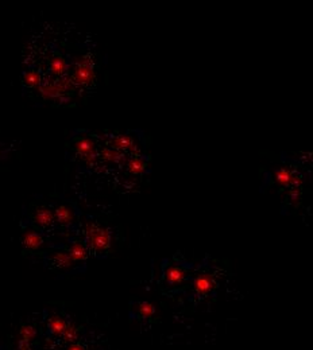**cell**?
<instances>
[{"label": "cell", "instance_id": "cell-23", "mask_svg": "<svg viewBox=\"0 0 313 350\" xmlns=\"http://www.w3.org/2000/svg\"><path fill=\"white\" fill-rule=\"evenodd\" d=\"M66 350H85V349H84L81 345H78V344H74L73 342V344H70V345L68 346V349Z\"/></svg>", "mask_w": 313, "mask_h": 350}, {"label": "cell", "instance_id": "cell-3", "mask_svg": "<svg viewBox=\"0 0 313 350\" xmlns=\"http://www.w3.org/2000/svg\"><path fill=\"white\" fill-rule=\"evenodd\" d=\"M76 151L80 157L83 158V161L85 162L87 166H94L96 161H97V152H96V147H94V143L92 139H89L87 136L84 137H80L77 141H76Z\"/></svg>", "mask_w": 313, "mask_h": 350}, {"label": "cell", "instance_id": "cell-5", "mask_svg": "<svg viewBox=\"0 0 313 350\" xmlns=\"http://www.w3.org/2000/svg\"><path fill=\"white\" fill-rule=\"evenodd\" d=\"M215 287H216V282L208 273H201L194 279L193 288L198 295H208L209 293L214 291Z\"/></svg>", "mask_w": 313, "mask_h": 350}, {"label": "cell", "instance_id": "cell-13", "mask_svg": "<svg viewBox=\"0 0 313 350\" xmlns=\"http://www.w3.org/2000/svg\"><path fill=\"white\" fill-rule=\"evenodd\" d=\"M146 166H147V162L145 161V158L142 157H132L128 159V162H127V168H128V171H130L131 174H134V175H139V174H142L145 170H146Z\"/></svg>", "mask_w": 313, "mask_h": 350}, {"label": "cell", "instance_id": "cell-14", "mask_svg": "<svg viewBox=\"0 0 313 350\" xmlns=\"http://www.w3.org/2000/svg\"><path fill=\"white\" fill-rule=\"evenodd\" d=\"M66 324H68V322L63 318H61V317H58V315H54V317L49 319V330H50V333H52L53 335H56V337L63 335Z\"/></svg>", "mask_w": 313, "mask_h": 350}, {"label": "cell", "instance_id": "cell-19", "mask_svg": "<svg viewBox=\"0 0 313 350\" xmlns=\"http://www.w3.org/2000/svg\"><path fill=\"white\" fill-rule=\"evenodd\" d=\"M35 335H37L35 329H34L32 326H30V324H26V326H23V327L21 329V331H19V338H21L19 341L31 342V341L35 338Z\"/></svg>", "mask_w": 313, "mask_h": 350}, {"label": "cell", "instance_id": "cell-10", "mask_svg": "<svg viewBox=\"0 0 313 350\" xmlns=\"http://www.w3.org/2000/svg\"><path fill=\"white\" fill-rule=\"evenodd\" d=\"M54 218L57 221L58 224L63 225V226H69V225L73 222L74 215L72 209L66 206V205H60L54 210Z\"/></svg>", "mask_w": 313, "mask_h": 350}, {"label": "cell", "instance_id": "cell-18", "mask_svg": "<svg viewBox=\"0 0 313 350\" xmlns=\"http://www.w3.org/2000/svg\"><path fill=\"white\" fill-rule=\"evenodd\" d=\"M77 337H78L77 326H76L74 323H69L68 322L66 327H65V330H63V338L66 341V342H72V344H73L74 341L77 340Z\"/></svg>", "mask_w": 313, "mask_h": 350}, {"label": "cell", "instance_id": "cell-4", "mask_svg": "<svg viewBox=\"0 0 313 350\" xmlns=\"http://www.w3.org/2000/svg\"><path fill=\"white\" fill-rule=\"evenodd\" d=\"M274 177H276V181L278 185H281V186H290L293 188H298V186L303 182V179H301L300 175L293 173L290 168L286 167L278 168L274 173Z\"/></svg>", "mask_w": 313, "mask_h": 350}, {"label": "cell", "instance_id": "cell-6", "mask_svg": "<svg viewBox=\"0 0 313 350\" xmlns=\"http://www.w3.org/2000/svg\"><path fill=\"white\" fill-rule=\"evenodd\" d=\"M34 222L39 226V228H50L54 224V212L50 210L47 206H38L35 212H34Z\"/></svg>", "mask_w": 313, "mask_h": 350}, {"label": "cell", "instance_id": "cell-21", "mask_svg": "<svg viewBox=\"0 0 313 350\" xmlns=\"http://www.w3.org/2000/svg\"><path fill=\"white\" fill-rule=\"evenodd\" d=\"M289 197H290L292 202H294V204L300 202V199H301V195H300L298 188H292V190H290V193H289Z\"/></svg>", "mask_w": 313, "mask_h": 350}, {"label": "cell", "instance_id": "cell-2", "mask_svg": "<svg viewBox=\"0 0 313 350\" xmlns=\"http://www.w3.org/2000/svg\"><path fill=\"white\" fill-rule=\"evenodd\" d=\"M94 62L88 55L83 57L76 65L74 68L73 76H72V82L76 85H81V86H87L91 85L94 81Z\"/></svg>", "mask_w": 313, "mask_h": 350}, {"label": "cell", "instance_id": "cell-17", "mask_svg": "<svg viewBox=\"0 0 313 350\" xmlns=\"http://www.w3.org/2000/svg\"><path fill=\"white\" fill-rule=\"evenodd\" d=\"M23 82H25V85H27V86H30V88L39 86V85L42 84L41 74L35 72V70H29V72L23 74Z\"/></svg>", "mask_w": 313, "mask_h": 350}, {"label": "cell", "instance_id": "cell-22", "mask_svg": "<svg viewBox=\"0 0 313 350\" xmlns=\"http://www.w3.org/2000/svg\"><path fill=\"white\" fill-rule=\"evenodd\" d=\"M18 350H31V345H30V342L19 341L18 342Z\"/></svg>", "mask_w": 313, "mask_h": 350}, {"label": "cell", "instance_id": "cell-11", "mask_svg": "<svg viewBox=\"0 0 313 350\" xmlns=\"http://www.w3.org/2000/svg\"><path fill=\"white\" fill-rule=\"evenodd\" d=\"M187 276V273L184 271L181 267L172 266L167 268L165 271V279L169 284L176 286V284H181L184 282V279Z\"/></svg>", "mask_w": 313, "mask_h": 350}, {"label": "cell", "instance_id": "cell-12", "mask_svg": "<svg viewBox=\"0 0 313 350\" xmlns=\"http://www.w3.org/2000/svg\"><path fill=\"white\" fill-rule=\"evenodd\" d=\"M50 260H52L53 266L57 267V268H63V269L70 268V267L74 264L73 260H72V259H70V256H69L68 252H65V251L54 252Z\"/></svg>", "mask_w": 313, "mask_h": 350}, {"label": "cell", "instance_id": "cell-1", "mask_svg": "<svg viewBox=\"0 0 313 350\" xmlns=\"http://www.w3.org/2000/svg\"><path fill=\"white\" fill-rule=\"evenodd\" d=\"M85 244L89 251L103 253L111 246V232L108 228L101 226L96 221H88L84 226Z\"/></svg>", "mask_w": 313, "mask_h": 350}, {"label": "cell", "instance_id": "cell-7", "mask_svg": "<svg viewBox=\"0 0 313 350\" xmlns=\"http://www.w3.org/2000/svg\"><path fill=\"white\" fill-rule=\"evenodd\" d=\"M110 147L115 148L120 152H132L136 150L135 141L130 135H118L111 139Z\"/></svg>", "mask_w": 313, "mask_h": 350}, {"label": "cell", "instance_id": "cell-8", "mask_svg": "<svg viewBox=\"0 0 313 350\" xmlns=\"http://www.w3.org/2000/svg\"><path fill=\"white\" fill-rule=\"evenodd\" d=\"M69 256L73 260V263H83L85 262L89 256V249L87 244L80 242V241H74L69 246Z\"/></svg>", "mask_w": 313, "mask_h": 350}, {"label": "cell", "instance_id": "cell-20", "mask_svg": "<svg viewBox=\"0 0 313 350\" xmlns=\"http://www.w3.org/2000/svg\"><path fill=\"white\" fill-rule=\"evenodd\" d=\"M156 313V308L152 303L149 302H142L138 304V314L141 315L142 318H152Z\"/></svg>", "mask_w": 313, "mask_h": 350}, {"label": "cell", "instance_id": "cell-9", "mask_svg": "<svg viewBox=\"0 0 313 350\" xmlns=\"http://www.w3.org/2000/svg\"><path fill=\"white\" fill-rule=\"evenodd\" d=\"M22 242H23L25 248L30 249V251H35L43 245V237L35 230H26L22 237Z\"/></svg>", "mask_w": 313, "mask_h": 350}, {"label": "cell", "instance_id": "cell-16", "mask_svg": "<svg viewBox=\"0 0 313 350\" xmlns=\"http://www.w3.org/2000/svg\"><path fill=\"white\" fill-rule=\"evenodd\" d=\"M66 69H68V63L65 61V58L61 57V55H56L53 58L52 62H50V70L54 76L61 77L66 73Z\"/></svg>", "mask_w": 313, "mask_h": 350}, {"label": "cell", "instance_id": "cell-15", "mask_svg": "<svg viewBox=\"0 0 313 350\" xmlns=\"http://www.w3.org/2000/svg\"><path fill=\"white\" fill-rule=\"evenodd\" d=\"M100 157H101V159L105 161V162L118 163L123 159V152L118 151V150H115V148H112V147L108 146V147H104V148L100 151Z\"/></svg>", "mask_w": 313, "mask_h": 350}]
</instances>
